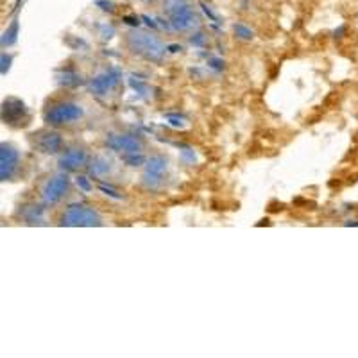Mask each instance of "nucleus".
I'll list each match as a JSON object with an SVG mask.
<instances>
[{
    "mask_svg": "<svg viewBox=\"0 0 358 358\" xmlns=\"http://www.w3.org/2000/svg\"><path fill=\"white\" fill-rule=\"evenodd\" d=\"M127 49L136 56H142L145 59L159 62L165 54V45L152 34L140 33V31H131L126 38Z\"/></svg>",
    "mask_w": 358,
    "mask_h": 358,
    "instance_id": "1",
    "label": "nucleus"
},
{
    "mask_svg": "<svg viewBox=\"0 0 358 358\" xmlns=\"http://www.w3.org/2000/svg\"><path fill=\"white\" fill-rule=\"evenodd\" d=\"M62 226H101V215L85 204H70L59 219Z\"/></svg>",
    "mask_w": 358,
    "mask_h": 358,
    "instance_id": "2",
    "label": "nucleus"
},
{
    "mask_svg": "<svg viewBox=\"0 0 358 358\" xmlns=\"http://www.w3.org/2000/svg\"><path fill=\"white\" fill-rule=\"evenodd\" d=\"M83 117V108L76 102H59L45 111V122L50 126H65Z\"/></svg>",
    "mask_w": 358,
    "mask_h": 358,
    "instance_id": "3",
    "label": "nucleus"
},
{
    "mask_svg": "<svg viewBox=\"0 0 358 358\" xmlns=\"http://www.w3.org/2000/svg\"><path fill=\"white\" fill-rule=\"evenodd\" d=\"M70 187V179L65 172L52 176V178L45 183L43 190H41V197H43L45 204H56L57 201H62L66 196Z\"/></svg>",
    "mask_w": 358,
    "mask_h": 358,
    "instance_id": "4",
    "label": "nucleus"
},
{
    "mask_svg": "<svg viewBox=\"0 0 358 358\" xmlns=\"http://www.w3.org/2000/svg\"><path fill=\"white\" fill-rule=\"evenodd\" d=\"M106 145L110 147L111 151L124 152V155H129V152H142L143 151V142L134 136V134H126V133H111L106 136Z\"/></svg>",
    "mask_w": 358,
    "mask_h": 358,
    "instance_id": "5",
    "label": "nucleus"
},
{
    "mask_svg": "<svg viewBox=\"0 0 358 358\" xmlns=\"http://www.w3.org/2000/svg\"><path fill=\"white\" fill-rule=\"evenodd\" d=\"M18 163H20V155H18L17 149H13L8 143H2V147H0V178H2V181H8L15 176Z\"/></svg>",
    "mask_w": 358,
    "mask_h": 358,
    "instance_id": "6",
    "label": "nucleus"
},
{
    "mask_svg": "<svg viewBox=\"0 0 358 358\" xmlns=\"http://www.w3.org/2000/svg\"><path fill=\"white\" fill-rule=\"evenodd\" d=\"M86 163H88V155L83 147H70L59 158V167L63 171H79L81 167H86Z\"/></svg>",
    "mask_w": 358,
    "mask_h": 358,
    "instance_id": "7",
    "label": "nucleus"
},
{
    "mask_svg": "<svg viewBox=\"0 0 358 358\" xmlns=\"http://www.w3.org/2000/svg\"><path fill=\"white\" fill-rule=\"evenodd\" d=\"M118 79H120V72L117 69H110L108 72L101 73V76H97V78L90 81V90L95 95H104L108 94V90L117 85Z\"/></svg>",
    "mask_w": 358,
    "mask_h": 358,
    "instance_id": "8",
    "label": "nucleus"
},
{
    "mask_svg": "<svg viewBox=\"0 0 358 358\" xmlns=\"http://www.w3.org/2000/svg\"><path fill=\"white\" fill-rule=\"evenodd\" d=\"M197 24L196 15L192 13V9L188 6H181V8H176L172 13V27L178 29V31H188L194 25Z\"/></svg>",
    "mask_w": 358,
    "mask_h": 358,
    "instance_id": "9",
    "label": "nucleus"
},
{
    "mask_svg": "<svg viewBox=\"0 0 358 358\" xmlns=\"http://www.w3.org/2000/svg\"><path fill=\"white\" fill-rule=\"evenodd\" d=\"M25 117V106L24 102L18 101V99H8L4 102V108H2V118H4L6 124H15L24 120Z\"/></svg>",
    "mask_w": 358,
    "mask_h": 358,
    "instance_id": "10",
    "label": "nucleus"
},
{
    "mask_svg": "<svg viewBox=\"0 0 358 358\" xmlns=\"http://www.w3.org/2000/svg\"><path fill=\"white\" fill-rule=\"evenodd\" d=\"M38 147H40L43 152H47V155H56V152L62 151L63 147L62 134L56 133V131L41 133L40 136H38Z\"/></svg>",
    "mask_w": 358,
    "mask_h": 358,
    "instance_id": "11",
    "label": "nucleus"
},
{
    "mask_svg": "<svg viewBox=\"0 0 358 358\" xmlns=\"http://www.w3.org/2000/svg\"><path fill=\"white\" fill-rule=\"evenodd\" d=\"M86 167H88L90 176H94V178L106 176L111 169L110 162H108L106 158H102V156H95V158L90 162V165H86Z\"/></svg>",
    "mask_w": 358,
    "mask_h": 358,
    "instance_id": "12",
    "label": "nucleus"
},
{
    "mask_svg": "<svg viewBox=\"0 0 358 358\" xmlns=\"http://www.w3.org/2000/svg\"><path fill=\"white\" fill-rule=\"evenodd\" d=\"M147 172H151V174H158L163 176V172L167 171V162L162 158V156H152V158L147 159Z\"/></svg>",
    "mask_w": 358,
    "mask_h": 358,
    "instance_id": "13",
    "label": "nucleus"
},
{
    "mask_svg": "<svg viewBox=\"0 0 358 358\" xmlns=\"http://www.w3.org/2000/svg\"><path fill=\"white\" fill-rule=\"evenodd\" d=\"M57 83L59 85H65V86H72V85H78V83H81V78H79L78 73L70 72V70H66V72H63L62 76H57Z\"/></svg>",
    "mask_w": 358,
    "mask_h": 358,
    "instance_id": "14",
    "label": "nucleus"
},
{
    "mask_svg": "<svg viewBox=\"0 0 358 358\" xmlns=\"http://www.w3.org/2000/svg\"><path fill=\"white\" fill-rule=\"evenodd\" d=\"M122 162L127 163L129 167H138V165H143V163H147L145 158H143L140 152H129V155H124Z\"/></svg>",
    "mask_w": 358,
    "mask_h": 358,
    "instance_id": "15",
    "label": "nucleus"
},
{
    "mask_svg": "<svg viewBox=\"0 0 358 358\" xmlns=\"http://www.w3.org/2000/svg\"><path fill=\"white\" fill-rule=\"evenodd\" d=\"M162 178L163 176L158 174H151V172H143V185L149 188H158L162 185Z\"/></svg>",
    "mask_w": 358,
    "mask_h": 358,
    "instance_id": "16",
    "label": "nucleus"
},
{
    "mask_svg": "<svg viewBox=\"0 0 358 358\" xmlns=\"http://www.w3.org/2000/svg\"><path fill=\"white\" fill-rule=\"evenodd\" d=\"M17 31H18V24L17 22H13V25L6 31L4 38H2V45H4V47L6 45H13L15 41H17Z\"/></svg>",
    "mask_w": 358,
    "mask_h": 358,
    "instance_id": "17",
    "label": "nucleus"
},
{
    "mask_svg": "<svg viewBox=\"0 0 358 358\" xmlns=\"http://www.w3.org/2000/svg\"><path fill=\"white\" fill-rule=\"evenodd\" d=\"M76 183H78V187L81 188L83 192H92V190H94L92 183H90L88 178H85V176H78V178H76Z\"/></svg>",
    "mask_w": 358,
    "mask_h": 358,
    "instance_id": "18",
    "label": "nucleus"
},
{
    "mask_svg": "<svg viewBox=\"0 0 358 358\" xmlns=\"http://www.w3.org/2000/svg\"><path fill=\"white\" fill-rule=\"evenodd\" d=\"M235 33L236 36L242 38V40H251L252 38V33L248 27H244V25H235Z\"/></svg>",
    "mask_w": 358,
    "mask_h": 358,
    "instance_id": "19",
    "label": "nucleus"
},
{
    "mask_svg": "<svg viewBox=\"0 0 358 358\" xmlns=\"http://www.w3.org/2000/svg\"><path fill=\"white\" fill-rule=\"evenodd\" d=\"M101 188L102 192H104V194H106V196H110V197H113V199H120V196H118L117 192L113 190V188H108V187H104V185H101Z\"/></svg>",
    "mask_w": 358,
    "mask_h": 358,
    "instance_id": "20",
    "label": "nucleus"
},
{
    "mask_svg": "<svg viewBox=\"0 0 358 358\" xmlns=\"http://www.w3.org/2000/svg\"><path fill=\"white\" fill-rule=\"evenodd\" d=\"M9 63H11V57L6 56V54H2V73L8 72L9 69Z\"/></svg>",
    "mask_w": 358,
    "mask_h": 358,
    "instance_id": "21",
    "label": "nucleus"
},
{
    "mask_svg": "<svg viewBox=\"0 0 358 358\" xmlns=\"http://www.w3.org/2000/svg\"><path fill=\"white\" fill-rule=\"evenodd\" d=\"M203 41H204L203 34H197V38H192V43L194 45H203Z\"/></svg>",
    "mask_w": 358,
    "mask_h": 358,
    "instance_id": "22",
    "label": "nucleus"
}]
</instances>
